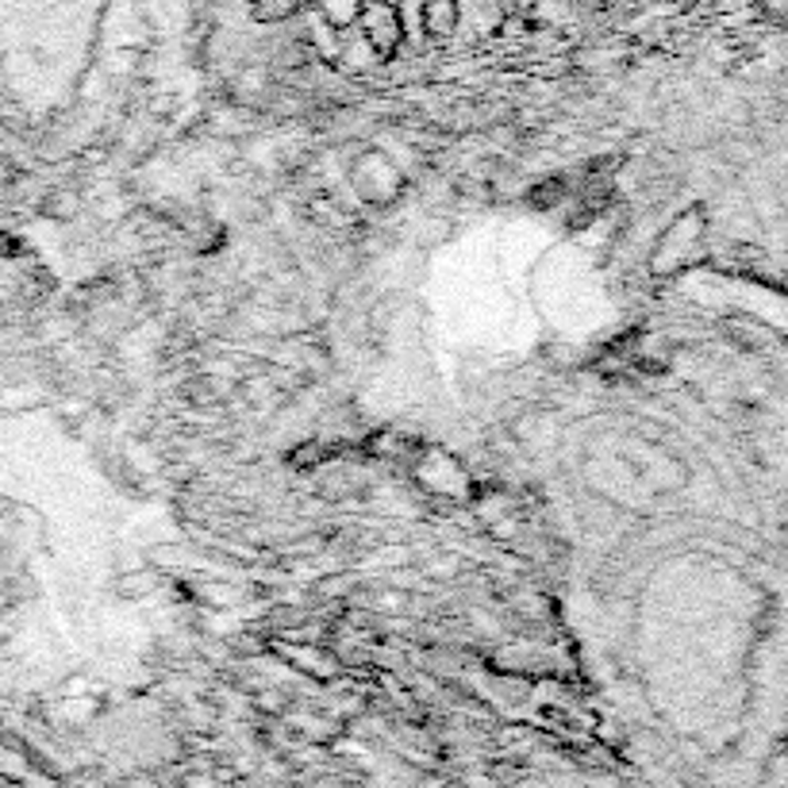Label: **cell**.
<instances>
[{
  "mask_svg": "<svg viewBox=\"0 0 788 788\" xmlns=\"http://www.w3.org/2000/svg\"><path fill=\"white\" fill-rule=\"evenodd\" d=\"M354 20L362 23L365 43H370L377 54H393L396 46H401L404 23H401V12H396V4H388V0H362V4H358Z\"/></svg>",
  "mask_w": 788,
  "mask_h": 788,
  "instance_id": "obj_2",
  "label": "cell"
},
{
  "mask_svg": "<svg viewBox=\"0 0 788 788\" xmlns=\"http://www.w3.org/2000/svg\"><path fill=\"white\" fill-rule=\"evenodd\" d=\"M251 8L259 20H285L300 8V0H251Z\"/></svg>",
  "mask_w": 788,
  "mask_h": 788,
  "instance_id": "obj_4",
  "label": "cell"
},
{
  "mask_svg": "<svg viewBox=\"0 0 788 788\" xmlns=\"http://www.w3.org/2000/svg\"><path fill=\"white\" fill-rule=\"evenodd\" d=\"M419 20H424L427 35H435V39L455 35V28H458V0H424V12H419Z\"/></svg>",
  "mask_w": 788,
  "mask_h": 788,
  "instance_id": "obj_3",
  "label": "cell"
},
{
  "mask_svg": "<svg viewBox=\"0 0 788 788\" xmlns=\"http://www.w3.org/2000/svg\"><path fill=\"white\" fill-rule=\"evenodd\" d=\"M100 0H0V51H23L43 20H85L97 15Z\"/></svg>",
  "mask_w": 788,
  "mask_h": 788,
  "instance_id": "obj_1",
  "label": "cell"
},
{
  "mask_svg": "<svg viewBox=\"0 0 788 788\" xmlns=\"http://www.w3.org/2000/svg\"><path fill=\"white\" fill-rule=\"evenodd\" d=\"M358 4H362V0H319V8H324V15L335 23V28H342V23L354 20Z\"/></svg>",
  "mask_w": 788,
  "mask_h": 788,
  "instance_id": "obj_5",
  "label": "cell"
}]
</instances>
